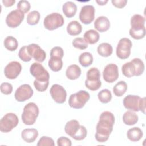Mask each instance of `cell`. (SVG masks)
I'll list each match as a JSON object with an SVG mask.
<instances>
[{"mask_svg":"<svg viewBox=\"0 0 146 146\" xmlns=\"http://www.w3.org/2000/svg\"><path fill=\"white\" fill-rule=\"evenodd\" d=\"M112 3L113 6L117 8H123L125 6L127 3V0H112Z\"/></svg>","mask_w":146,"mask_h":146,"instance_id":"43","label":"cell"},{"mask_svg":"<svg viewBox=\"0 0 146 146\" xmlns=\"http://www.w3.org/2000/svg\"><path fill=\"white\" fill-rule=\"evenodd\" d=\"M94 27L99 32L106 31L110 27V20L105 16H100L95 21Z\"/></svg>","mask_w":146,"mask_h":146,"instance_id":"20","label":"cell"},{"mask_svg":"<svg viewBox=\"0 0 146 146\" xmlns=\"http://www.w3.org/2000/svg\"><path fill=\"white\" fill-rule=\"evenodd\" d=\"M72 44L74 47L79 50H85L88 47V43L84 38L80 37L75 38L72 42Z\"/></svg>","mask_w":146,"mask_h":146,"instance_id":"35","label":"cell"},{"mask_svg":"<svg viewBox=\"0 0 146 146\" xmlns=\"http://www.w3.org/2000/svg\"><path fill=\"white\" fill-rule=\"evenodd\" d=\"M21 70V63L17 61H12L6 66L4 69V74L7 79H14L19 75Z\"/></svg>","mask_w":146,"mask_h":146,"instance_id":"16","label":"cell"},{"mask_svg":"<svg viewBox=\"0 0 146 146\" xmlns=\"http://www.w3.org/2000/svg\"><path fill=\"white\" fill-rule=\"evenodd\" d=\"M89 93L85 90H80L78 92L72 94L68 99L69 106L75 109L82 108L90 99Z\"/></svg>","mask_w":146,"mask_h":146,"instance_id":"6","label":"cell"},{"mask_svg":"<svg viewBox=\"0 0 146 146\" xmlns=\"http://www.w3.org/2000/svg\"><path fill=\"white\" fill-rule=\"evenodd\" d=\"M139 111L145 114V98H140L139 102Z\"/></svg>","mask_w":146,"mask_h":146,"instance_id":"44","label":"cell"},{"mask_svg":"<svg viewBox=\"0 0 146 146\" xmlns=\"http://www.w3.org/2000/svg\"><path fill=\"white\" fill-rule=\"evenodd\" d=\"M3 44L5 47L10 51H15L18 46L17 40L12 36H7L4 40Z\"/></svg>","mask_w":146,"mask_h":146,"instance_id":"31","label":"cell"},{"mask_svg":"<svg viewBox=\"0 0 146 146\" xmlns=\"http://www.w3.org/2000/svg\"><path fill=\"white\" fill-rule=\"evenodd\" d=\"M49 84V81H38L35 80L34 81V86L35 89L39 92H43L46 91Z\"/></svg>","mask_w":146,"mask_h":146,"instance_id":"37","label":"cell"},{"mask_svg":"<svg viewBox=\"0 0 146 146\" xmlns=\"http://www.w3.org/2000/svg\"><path fill=\"white\" fill-rule=\"evenodd\" d=\"M15 2V0H3L2 3L6 7L12 6Z\"/></svg>","mask_w":146,"mask_h":146,"instance_id":"45","label":"cell"},{"mask_svg":"<svg viewBox=\"0 0 146 146\" xmlns=\"http://www.w3.org/2000/svg\"><path fill=\"white\" fill-rule=\"evenodd\" d=\"M82 31V25L76 21H71L67 26V31L71 36L78 35L81 33Z\"/></svg>","mask_w":146,"mask_h":146,"instance_id":"26","label":"cell"},{"mask_svg":"<svg viewBox=\"0 0 146 146\" xmlns=\"http://www.w3.org/2000/svg\"><path fill=\"white\" fill-rule=\"evenodd\" d=\"M33 95V90L31 86L28 84H23L16 90L14 97L18 102H22L29 99Z\"/></svg>","mask_w":146,"mask_h":146,"instance_id":"14","label":"cell"},{"mask_svg":"<svg viewBox=\"0 0 146 146\" xmlns=\"http://www.w3.org/2000/svg\"><path fill=\"white\" fill-rule=\"evenodd\" d=\"M98 53L102 56H110L113 52L112 46L108 43H102L100 44L97 48Z\"/></svg>","mask_w":146,"mask_h":146,"instance_id":"28","label":"cell"},{"mask_svg":"<svg viewBox=\"0 0 146 146\" xmlns=\"http://www.w3.org/2000/svg\"><path fill=\"white\" fill-rule=\"evenodd\" d=\"M25 17V14L17 9L10 12L6 18L7 25L11 28H15L20 25Z\"/></svg>","mask_w":146,"mask_h":146,"instance_id":"11","label":"cell"},{"mask_svg":"<svg viewBox=\"0 0 146 146\" xmlns=\"http://www.w3.org/2000/svg\"><path fill=\"white\" fill-rule=\"evenodd\" d=\"M145 19L140 14H135L131 18V28L129 35L135 39H141L145 36Z\"/></svg>","mask_w":146,"mask_h":146,"instance_id":"2","label":"cell"},{"mask_svg":"<svg viewBox=\"0 0 146 146\" xmlns=\"http://www.w3.org/2000/svg\"><path fill=\"white\" fill-rule=\"evenodd\" d=\"M139 120L137 115L132 111H126L123 116V121L127 125H133L137 123Z\"/></svg>","mask_w":146,"mask_h":146,"instance_id":"27","label":"cell"},{"mask_svg":"<svg viewBox=\"0 0 146 146\" xmlns=\"http://www.w3.org/2000/svg\"><path fill=\"white\" fill-rule=\"evenodd\" d=\"M115 124V116L110 111L102 112L99 116V120L97 123L96 132L95 135V139L99 143L107 141Z\"/></svg>","mask_w":146,"mask_h":146,"instance_id":"1","label":"cell"},{"mask_svg":"<svg viewBox=\"0 0 146 146\" xmlns=\"http://www.w3.org/2000/svg\"><path fill=\"white\" fill-rule=\"evenodd\" d=\"M18 56L21 60L25 62H29L31 60L32 58L30 56L27 50V46H24L20 48L18 52Z\"/></svg>","mask_w":146,"mask_h":146,"instance_id":"36","label":"cell"},{"mask_svg":"<svg viewBox=\"0 0 146 146\" xmlns=\"http://www.w3.org/2000/svg\"><path fill=\"white\" fill-rule=\"evenodd\" d=\"M95 18V8L92 5H84L79 13L80 21L85 25L90 24Z\"/></svg>","mask_w":146,"mask_h":146,"instance_id":"17","label":"cell"},{"mask_svg":"<svg viewBox=\"0 0 146 146\" xmlns=\"http://www.w3.org/2000/svg\"><path fill=\"white\" fill-rule=\"evenodd\" d=\"M64 55V51L62 47L56 46L53 47L50 51V57H56L62 59Z\"/></svg>","mask_w":146,"mask_h":146,"instance_id":"40","label":"cell"},{"mask_svg":"<svg viewBox=\"0 0 146 146\" xmlns=\"http://www.w3.org/2000/svg\"><path fill=\"white\" fill-rule=\"evenodd\" d=\"M27 50L30 56L37 62H43L46 59V52L37 44L32 43L27 46Z\"/></svg>","mask_w":146,"mask_h":146,"instance_id":"15","label":"cell"},{"mask_svg":"<svg viewBox=\"0 0 146 146\" xmlns=\"http://www.w3.org/2000/svg\"><path fill=\"white\" fill-rule=\"evenodd\" d=\"M118 67L114 63L107 64L103 71V79L107 83H113L119 78Z\"/></svg>","mask_w":146,"mask_h":146,"instance_id":"13","label":"cell"},{"mask_svg":"<svg viewBox=\"0 0 146 146\" xmlns=\"http://www.w3.org/2000/svg\"><path fill=\"white\" fill-rule=\"evenodd\" d=\"M19 120L14 113H7L0 121V131L3 133L10 132L18 124Z\"/></svg>","mask_w":146,"mask_h":146,"instance_id":"8","label":"cell"},{"mask_svg":"<svg viewBox=\"0 0 146 146\" xmlns=\"http://www.w3.org/2000/svg\"><path fill=\"white\" fill-rule=\"evenodd\" d=\"M62 10L66 17L71 18L75 15L77 11V6L74 2L68 1L63 5Z\"/></svg>","mask_w":146,"mask_h":146,"instance_id":"23","label":"cell"},{"mask_svg":"<svg viewBox=\"0 0 146 146\" xmlns=\"http://www.w3.org/2000/svg\"><path fill=\"white\" fill-rule=\"evenodd\" d=\"M40 15L39 11L34 10L30 12L27 16V22L30 25H35L40 20Z\"/></svg>","mask_w":146,"mask_h":146,"instance_id":"33","label":"cell"},{"mask_svg":"<svg viewBox=\"0 0 146 146\" xmlns=\"http://www.w3.org/2000/svg\"><path fill=\"white\" fill-rule=\"evenodd\" d=\"M140 97L135 95H128L123 99V105L125 108L130 111L138 112Z\"/></svg>","mask_w":146,"mask_h":146,"instance_id":"18","label":"cell"},{"mask_svg":"<svg viewBox=\"0 0 146 146\" xmlns=\"http://www.w3.org/2000/svg\"><path fill=\"white\" fill-rule=\"evenodd\" d=\"M98 97L99 101L102 103H107L111 100L112 94L109 90L103 89L98 93Z\"/></svg>","mask_w":146,"mask_h":146,"instance_id":"34","label":"cell"},{"mask_svg":"<svg viewBox=\"0 0 146 146\" xmlns=\"http://www.w3.org/2000/svg\"><path fill=\"white\" fill-rule=\"evenodd\" d=\"M132 46L131 40L127 38H121L116 47V53L117 56L121 59H126L131 54V49Z\"/></svg>","mask_w":146,"mask_h":146,"instance_id":"9","label":"cell"},{"mask_svg":"<svg viewBox=\"0 0 146 146\" xmlns=\"http://www.w3.org/2000/svg\"><path fill=\"white\" fill-rule=\"evenodd\" d=\"M96 2L99 5L103 6V5H106V4L108 2V0H106V1H98V0H96Z\"/></svg>","mask_w":146,"mask_h":146,"instance_id":"46","label":"cell"},{"mask_svg":"<svg viewBox=\"0 0 146 146\" xmlns=\"http://www.w3.org/2000/svg\"><path fill=\"white\" fill-rule=\"evenodd\" d=\"M144 64L140 58H134L131 62L124 63L121 67L123 74L128 78L140 76L144 71Z\"/></svg>","mask_w":146,"mask_h":146,"instance_id":"3","label":"cell"},{"mask_svg":"<svg viewBox=\"0 0 146 146\" xmlns=\"http://www.w3.org/2000/svg\"><path fill=\"white\" fill-rule=\"evenodd\" d=\"M38 146H43V145H48V146H54L55 143L54 140L48 136H42L39 140L38 143Z\"/></svg>","mask_w":146,"mask_h":146,"instance_id":"39","label":"cell"},{"mask_svg":"<svg viewBox=\"0 0 146 146\" xmlns=\"http://www.w3.org/2000/svg\"><path fill=\"white\" fill-rule=\"evenodd\" d=\"M127 90V84L124 81L117 82L113 88V92L116 96H121Z\"/></svg>","mask_w":146,"mask_h":146,"instance_id":"32","label":"cell"},{"mask_svg":"<svg viewBox=\"0 0 146 146\" xmlns=\"http://www.w3.org/2000/svg\"><path fill=\"white\" fill-rule=\"evenodd\" d=\"M52 98L57 103L62 104L65 102L67 97V92L65 88L58 84H53L50 90Z\"/></svg>","mask_w":146,"mask_h":146,"instance_id":"12","label":"cell"},{"mask_svg":"<svg viewBox=\"0 0 146 146\" xmlns=\"http://www.w3.org/2000/svg\"><path fill=\"white\" fill-rule=\"evenodd\" d=\"M57 145L58 146H71V141L68 137L61 136L57 140Z\"/></svg>","mask_w":146,"mask_h":146,"instance_id":"42","label":"cell"},{"mask_svg":"<svg viewBox=\"0 0 146 146\" xmlns=\"http://www.w3.org/2000/svg\"><path fill=\"white\" fill-rule=\"evenodd\" d=\"M30 72L31 75L38 81H49L48 72L39 63H33L30 66Z\"/></svg>","mask_w":146,"mask_h":146,"instance_id":"10","label":"cell"},{"mask_svg":"<svg viewBox=\"0 0 146 146\" xmlns=\"http://www.w3.org/2000/svg\"><path fill=\"white\" fill-rule=\"evenodd\" d=\"M100 78L99 70L96 67L91 68L87 72V78L85 80L86 87L91 91L98 90L102 85Z\"/></svg>","mask_w":146,"mask_h":146,"instance_id":"5","label":"cell"},{"mask_svg":"<svg viewBox=\"0 0 146 146\" xmlns=\"http://www.w3.org/2000/svg\"><path fill=\"white\" fill-rule=\"evenodd\" d=\"M143 136L142 130L137 127H135L128 129L127 133V138L131 141L136 142L139 141Z\"/></svg>","mask_w":146,"mask_h":146,"instance_id":"22","label":"cell"},{"mask_svg":"<svg viewBox=\"0 0 146 146\" xmlns=\"http://www.w3.org/2000/svg\"><path fill=\"white\" fill-rule=\"evenodd\" d=\"M48 64L50 69L55 72L60 71L63 67V62L62 59L56 57H50Z\"/></svg>","mask_w":146,"mask_h":146,"instance_id":"30","label":"cell"},{"mask_svg":"<svg viewBox=\"0 0 146 146\" xmlns=\"http://www.w3.org/2000/svg\"><path fill=\"white\" fill-rule=\"evenodd\" d=\"M81 75V69L76 64L69 66L66 71V75L70 80H75Z\"/></svg>","mask_w":146,"mask_h":146,"instance_id":"24","label":"cell"},{"mask_svg":"<svg viewBox=\"0 0 146 146\" xmlns=\"http://www.w3.org/2000/svg\"><path fill=\"white\" fill-rule=\"evenodd\" d=\"M38 115V107L35 103L30 102L24 107L21 117L25 125H31L35 123Z\"/></svg>","mask_w":146,"mask_h":146,"instance_id":"4","label":"cell"},{"mask_svg":"<svg viewBox=\"0 0 146 146\" xmlns=\"http://www.w3.org/2000/svg\"><path fill=\"white\" fill-rule=\"evenodd\" d=\"M1 91L5 95H9L13 91V86L9 83H2L1 84Z\"/></svg>","mask_w":146,"mask_h":146,"instance_id":"41","label":"cell"},{"mask_svg":"<svg viewBox=\"0 0 146 146\" xmlns=\"http://www.w3.org/2000/svg\"><path fill=\"white\" fill-rule=\"evenodd\" d=\"M83 36L85 41L90 44H94L97 43L100 38L98 32L93 29H90L86 31L84 33Z\"/></svg>","mask_w":146,"mask_h":146,"instance_id":"25","label":"cell"},{"mask_svg":"<svg viewBox=\"0 0 146 146\" xmlns=\"http://www.w3.org/2000/svg\"><path fill=\"white\" fill-rule=\"evenodd\" d=\"M81 126L76 120H71L68 121L64 127L65 132L74 139L80 130Z\"/></svg>","mask_w":146,"mask_h":146,"instance_id":"19","label":"cell"},{"mask_svg":"<svg viewBox=\"0 0 146 146\" xmlns=\"http://www.w3.org/2000/svg\"><path fill=\"white\" fill-rule=\"evenodd\" d=\"M79 62L83 67H88L93 62L92 55L88 52H83L79 57Z\"/></svg>","mask_w":146,"mask_h":146,"instance_id":"29","label":"cell"},{"mask_svg":"<svg viewBox=\"0 0 146 146\" xmlns=\"http://www.w3.org/2000/svg\"><path fill=\"white\" fill-rule=\"evenodd\" d=\"M38 131L35 128H26L23 129L21 133L22 139L26 143H33L35 141L38 136Z\"/></svg>","mask_w":146,"mask_h":146,"instance_id":"21","label":"cell"},{"mask_svg":"<svg viewBox=\"0 0 146 146\" xmlns=\"http://www.w3.org/2000/svg\"><path fill=\"white\" fill-rule=\"evenodd\" d=\"M64 19L58 13H52L47 15L43 21L44 27L48 30H54L63 25Z\"/></svg>","mask_w":146,"mask_h":146,"instance_id":"7","label":"cell"},{"mask_svg":"<svg viewBox=\"0 0 146 146\" xmlns=\"http://www.w3.org/2000/svg\"><path fill=\"white\" fill-rule=\"evenodd\" d=\"M17 8L18 10H20L22 13H27L30 9V3L29 1L25 0L19 1L17 4Z\"/></svg>","mask_w":146,"mask_h":146,"instance_id":"38","label":"cell"}]
</instances>
